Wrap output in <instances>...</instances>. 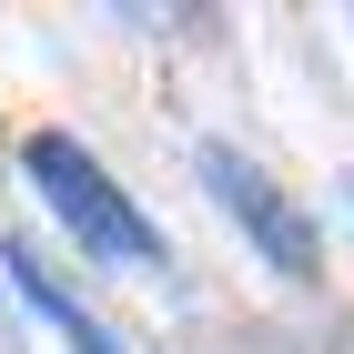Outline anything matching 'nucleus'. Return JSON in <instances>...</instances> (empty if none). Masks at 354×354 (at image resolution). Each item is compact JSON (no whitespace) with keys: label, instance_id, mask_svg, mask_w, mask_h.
Instances as JSON below:
<instances>
[{"label":"nucleus","instance_id":"obj_2","mask_svg":"<svg viewBox=\"0 0 354 354\" xmlns=\"http://www.w3.org/2000/svg\"><path fill=\"white\" fill-rule=\"evenodd\" d=\"M203 183L223 192V213H233V223L253 233V253H263L273 273L314 283V223H304L294 203H283V183H273V172H253L243 152H233V142H203Z\"/></svg>","mask_w":354,"mask_h":354},{"label":"nucleus","instance_id":"obj_3","mask_svg":"<svg viewBox=\"0 0 354 354\" xmlns=\"http://www.w3.org/2000/svg\"><path fill=\"white\" fill-rule=\"evenodd\" d=\"M0 273H10V294H21V304H30V314H41V324H51L71 354H132L111 324H91V304H71V283H51V273L30 263L21 243H0Z\"/></svg>","mask_w":354,"mask_h":354},{"label":"nucleus","instance_id":"obj_1","mask_svg":"<svg viewBox=\"0 0 354 354\" xmlns=\"http://www.w3.org/2000/svg\"><path fill=\"white\" fill-rule=\"evenodd\" d=\"M21 162H30V183H41V203L61 213V233L91 253V263H162V233L142 223V203L122 183H111L102 162H91L82 142H61V132H30L21 142Z\"/></svg>","mask_w":354,"mask_h":354}]
</instances>
